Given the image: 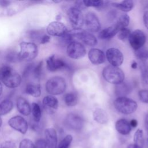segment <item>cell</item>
<instances>
[{
    "instance_id": "cb8c5ba5",
    "label": "cell",
    "mask_w": 148,
    "mask_h": 148,
    "mask_svg": "<svg viewBox=\"0 0 148 148\" xmlns=\"http://www.w3.org/2000/svg\"><path fill=\"white\" fill-rule=\"evenodd\" d=\"M94 120L99 124H105L109 121L108 114L106 112L101 108L95 109L92 113Z\"/></svg>"
},
{
    "instance_id": "277c9868",
    "label": "cell",
    "mask_w": 148,
    "mask_h": 148,
    "mask_svg": "<svg viewBox=\"0 0 148 148\" xmlns=\"http://www.w3.org/2000/svg\"><path fill=\"white\" fill-rule=\"evenodd\" d=\"M66 88V80L61 76L52 77L46 83V90L51 95L62 94L65 91Z\"/></svg>"
},
{
    "instance_id": "74e56055",
    "label": "cell",
    "mask_w": 148,
    "mask_h": 148,
    "mask_svg": "<svg viewBox=\"0 0 148 148\" xmlns=\"http://www.w3.org/2000/svg\"><path fill=\"white\" fill-rule=\"evenodd\" d=\"M138 96L139 99L143 103H148V90L142 89L138 92Z\"/></svg>"
},
{
    "instance_id": "bcb514c9",
    "label": "cell",
    "mask_w": 148,
    "mask_h": 148,
    "mask_svg": "<svg viewBox=\"0 0 148 148\" xmlns=\"http://www.w3.org/2000/svg\"><path fill=\"white\" fill-rule=\"evenodd\" d=\"M130 124L131 127V128H135L138 125V121L136 119H132L130 121Z\"/></svg>"
},
{
    "instance_id": "5bb4252c",
    "label": "cell",
    "mask_w": 148,
    "mask_h": 148,
    "mask_svg": "<svg viewBox=\"0 0 148 148\" xmlns=\"http://www.w3.org/2000/svg\"><path fill=\"white\" fill-rule=\"evenodd\" d=\"M8 124L10 127L22 134H25L28 130V125L27 121L24 118L20 116L12 117L9 120Z\"/></svg>"
},
{
    "instance_id": "ffe728a7",
    "label": "cell",
    "mask_w": 148,
    "mask_h": 148,
    "mask_svg": "<svg viewBox=\"0 0 148 148\" xmlns=\"http://www.w3.org/2000/svg\"><path fill=\"white\" fill-rule=\"evenodd\" d=\"M115 128L119 134L123 135H128L131 131L130 122L125 119L117 120L115 123Z\"/></svg>"
},
{
    "instance_id": "e0dca14e",
    "label": "cell",
    "mask_w": 148,
    "mask_h": 148,
    "mask_svg": "<svg viewBox=\"0 0 148 148\" xmlns=\"http://www.w3.org/2000/svg\"><path fill=\"white\" fill-rule=\"evenodd\" d=\"M42 103L46 111L50 114L53 113L54 110H57L58 108L57 98L51 95L45 96L42 100Z\"/></svg>"
},
{
    "instance_id": "db71d44e",
    "label": "cell",
    "mask_w": 148,
    "mask_h": 148,
    "mask_svg": "<svg viewBox=\"0 0 148 148\" xmlns=\"http://www.w3.org/2000/svg\"><path fill=\"white\" fill-rule=\"evenodd\" d=\"M147 143H148V139H147Z\"/></svg>"
},
{
    "instance_id": "44dd1931",
    "label": "cell",
    "mask_w": 148,
    "mask_h": 148,
    "mask_svg": "<svg viewBox=\"0 0 148 148\" xmlns=\"http://www.w3.org/2000/svg\"><path fill=\"white\" fill-rule=\"evenodd\" d=\"M119 31V29L114 24L99 31L98 35V38L101 39H109L117 35Z\"/></svg>"
},
{
    "instance_id": "7402d4cb",
    "label": "cell",
    "mask_w": 148,
    "mask_h": 148,
    "mask_svg": "<svg viewBox=\"0 0 148 148\" xmlns=\"http://www.w3.org/2000/svg\"><path fill=\"white\" fill-rule=\"evenodd\" d=\"M131 91V86L129 83L125 82L116 85L114 88V93L117 97H127V95H128Z\"/></svg>"
},
{
    "instance_id": "c3c4849f",
    "label": "cell",
    "mask_w": 148,
    "mask_h": 148,
    "mask_svg": "<svg viewBox=\"0 0 148 148\" xmlns=\"http://www.w3.org/2000/svg\"><path fill=\"white\" fill-rule=\"evenodd\" d=\"M138 62H137L136 61H132V62L131 63V67L132 69H136V68H138Z\"/></svg>"
},
{
    "instance_id": "f35d334b",
    "label": "cell",
    "mask_w": 148,
    "mask_h": 148,
    "mask_svg": "<svg viewBox=\"0 0 148 148\" xmlns=\"http://www.w3.org/2000/svg\"><path fill=\"white\" fill-rule=\"evenodd\" d=\"M19 148H35V146L30 139H24L20 142Z\"/></svg>"
},
{
    "instance_id": "7bdbcfd3",
    "label": "cell",
    "mask_w": 148,
    "mask_h": 148,
    "mask_svg": "<svg viewBox=\"0 0 148 148\" xmlns=\"http://www.w3.org/2000/svg\"><path fill=\"white\" fill-rule=\"evenodd\" d=\"M50 40V36L46 34H44L42 36L41 38H40V44H45L46 43L49 42Z\"/></svg>"
},
{
    "instance_id": "60d3db41",
    "label": "cell",
    "mask_w": 148,
    "mask_h": 148,
    "mask_svg": "<svg viewBox=\"0 0 148 148\" xmlns=\"http://www.w3.org/2000/svg\"><path fill=\"white\" fill-rule=\"evenodd\" d=\"M35 148H47L46 142L45 139H39L35 143Z\"/></svg>"
},
{
    "instance_id": "d590c367",
    "label": "cell",
    "mask_w": 148,
    "mask_h": 148,
    "mask_svg": "<svg viewBox=\"0 0 148 148\" xmlns=\"http://www.w3.org/2000/svg\"><path fill=\"white\" fill-rule=\"evenodd\" d=\"M6 58L7 61L11 62H16L21 61L18 56V53H16V51L9 52L7 54Z\"/></svg>"
},
{
    "instance_id": "ee69618b",
    "label": "cell",
    "mask_w": 148,
    "mask_h": 148,
    "mask_svg": "<svg viewBox=\"0 0 148 148\" xmlns=\"http://www.w3.org/2000/svg\"><path fill=\"white\" fill-rule=\"evenodd\" d=\"M143 21L145 27L148 29V10L144 12L143 15Z\"/></svg>"
},
{
    "instance_id": "d4e9b609",
    "label": "cell",
    "mask_w": 148,
    "mask_h": 148,
    "mask_svg": "<svg viewBox=\"0 0 148 148\" xmlns=\"http://www.w3.org/2000/svg\"><path fill=\"white\" fill-rule=\"evenodd\" d=\"M111 5L113 7L117 8L121 11L124 12H128L131 11L134 6V2L133 1H123L120 2H112Z\"/></svg>"
},
{
    "instance_id": "30bf717a",
    "label": "cell",
    "mask_w": 148,
    "mask_h": 148,
    "mask_svg": "<svg viewBox=\"0 0 148 148\" xmlns=\"http://www.w3.org/2000/svg\"><path fill=\"white\" fill-rule=\"evenodd\" d=\"M106 59L110 65L119 67L124 61V55L123 53L118 49L115 47H110L108 49L105 53Z\"/></svg>"
},
{
    "instance_id": "603a6c76",
    "label": "cell",
    "mask_w": 148,
    "mask_h": 148,
    "mask_svg": "<svg viewBox=\"0 0 148 148\" xmlns=\"http://www.w3.org/2000/svg\"><path fill=\"white\" fill-rule=\"evenodd\" d=\"M17 108L18 112L24 116H28L31 112V108L28 102L21 97L17 99Z\"/></svg>"
},
{
    "instance_id": "f5cc1de1",
    "label": "cell",
    "mask_w": 148,
    "mask_h": 148,
    "mask_svg": "<svg viewBox=\"0 0 148 148\" xmlns=\"http://www.w3.org/2000/svg\"><path fill=\"white\" fill-rule=\"evenodd\" d=\"M2 123V119H1V118L0 117V128H1V127Z\"/></svg>"
},
{
    "instance_id": "4fadbf2b",
    "label": "cell",
    "mask_w": 148,
    "mask_h": 148,
    "mask_svg": "<svg viewBox=\"0 0 148 148\" xmlns=\"http://www.w3.org/2000/svg\"><path fill=\"white\" fill-rule=\"evenodd\" d=\"M46 31L50 36L61 37L68 32V29L64 23L60 21H54L48 24L46 28Z\"/></svg>"
},
{
    "instance_id": "7dc6e473",
    "label": "cell",
    "mask_w": 148,
    "mask_h": 148,
    "mask_svg": "<svg viewBox=\"0 0 148 148\" xmlns=\"http://www.w3.org/2000/svg\"><path fill=\"white\" fill-rule=\"evenodd\" d=\"M10 4V2L8 1H0V6L2 7H6L9 6Z\"/></svg>"
},
{
    "instance_id": "836d02e7",
    "label": "cell",
    "mask_w": 148,
    "mask_h": 148,
    "mask_svg": "<svg viewBox=\"0 0 148 148\" xmlns=\"http://www.w3.org/2000/svg\"><path fill=\"white\" fill-rule=\"evenodd\" d=\"M72 136L71 135H66L59 143L57 148H68L72 141Z\"/></svg>"
},
{
    "instance_id": "f546056e",
    "label": "cell",
    "mask_w": 148,
    "mask_h": 148,
    "mask_svg": "<svg viewBox=\"0 0 148 148\" xmlns=\"http://www.w3.org/2000/svg\"><path fill=\"white\" fill-rule=\"evenodd\" d=\"M31 112L34 121L36 123H39L42 117V110L39 104L35 102L32 103Z\"/></svg>"
},
{
    "instance_id": "681fc988",
    "label": "cell",
    "mask_w": 148,
    "mask_h": 148,
    "mask_svg": "<svg viewBox=\"0 0 148 148\" xmlns=\"http://www.w3.org/2000/svg\"><path fill=\"white\" fill-rule=\"evenodd\" d=\"M127 148H142V147H140L135 144H130L127 147Z\"/></svg>"
},
{
    "instance_id": "9a60e30c",
    "label": "cell",
    "mask_w": 148,
    "mask_h": 148,
    "mask_svg": "<svg viewBox=\"0 0 148 148\" xmlns=\"http://www.w3.org/2000/svg\"><path fill=\"white\" fill-rule=\"evenodd\" d=\"M88 58L91 64L98 65L105 62L106 56L105 53L98 48H91L88 52Z\"/></svg>"
},
{
    "instance_id": "8fae6325",
    "label": "cell",
    "mask_w": 148,
    "mask_h": 148,
    "mask_svg": "<svg viewBox=\"0 0 148 148\" xmlns=\"http://www.w3.org/2000/svg\"><path fill=\"white\" fill-rule=\"evenodd\" d=\"M84 24L87 31L90 32H97L101 29V23L98 16L92 12H87L85 16Z\"/></svg>"
},
{
    "instance_id": "1f68e13d",
    "label": "cell",
    "mask_w": 148,
    "mask_h": 148,
    "mask_svg": "<svg viewBox=\"0 0 148 148\" xmlns=\"http://www.w3.org/2000/svg\"><path fill=\"white\" fill-rule=\"evenodd\" d=\"M134 144L143 147L144 144V138H143V132L141 129H138L134 135Z\"/></svg>"
},
{
    "instance_id": "f907efd6",
    "label": "cell",
    "mask_w": 148,
    "mask_h": 148,
    "mask_svg": "<svg viewBox=\"0 0 148 148\" xmlns=\"http://www.w3.org/2000/svg\"><path fill=\"white\" fill-rule=\"evenodd\" d=\"M56 21H59V20H60L61 18V15L60 14H57V15L56 16Z\"/></svg>"
},
{
    "instance_id": "f6af8a7d",
    "label": "cell",
    "mask_w": 148,
    "mask_h": 148,
    "mask_svg": "<svg viewBox=\"0 0 148 148\" xmlns=\"http://www.w3.org/2000/svg\"><path fill=\"white\" fill-rule=\"evenodd\" d=\"M145 127L147 134L148 135V112H147L145 116Z\"/></svg>"
},
{
    "instance_id": "9c48e42d",
    "label": "cell",
    "mask_w": 148,
    "mask_h": 148,
    "mask_svg": "<svg viewBox=\"0 0 148 148\" xmlns=\"http://www.w3.org/2000/svg\"><path fill=\"white\" fill-rule=\"evenodd\" d=\"M128 39L131 47L137 50L142 48L146 43V36L142 30L136 29L131 32Z\"/></svg>"
},
{
    "instance_id": "f1b7e54d",
    "label": "cell",
    "mask_w": 148,
    "mask_h": 148,
    "mask_svg": "<svg viewBox=\"0 0 148 148\" xmlns=\"http://www.w3.org/2000/svg\"><path fill=\"white\" fill-rule=\"evenodd\" d=\"M25 92L34 97H39L41 95V89L39 84H28L25 87Z\"/></svg>"
},
{
    "instance_id": "816d5d0a",
    "label": "cell",
    "mask_w": 148,
    "mask_h": 148,
    "mask_svg": "<svg viewBox=\"0 0 148 148\" xmlns=\"http://www.w3.org/2000/svg\"><path fill=\"white\" fill-rule=\"evenodd\" d=\"M2 90H3V88H2V85L0 82V95H1L2 92Z\"/></svg>"
},
{
    "instance_id": "6da1fadb",
    "label": "cell",
    "mask_w": 148,
    "mask_h": 148,
    "mask_svg": "<svg viewBox=\"0 0 148 148\" xmlns=\"http://www.w3.org/2000/svg\"><path fill=\"white\" fill-rule=\"evenodd\" d=\"M0 80L9 88H16L21 82V77L18 73L8 65L0 68Z\"/></svg>"
},
{
    "instance_id": "ac0fdd59",
    "label": "cell",
    "mask_w": 148,
    "mask_h": 148,
    "mask_svg": "<svg viewBox=\"0 0 148 148\" xmlns=\"http://www.w3.org/2000/svg\"><path fill=\"white\" fill-rule=\"evenodd\" d=\"M45 140L48 148H57V135L55 129L49 128L45 131Z\"/></svg>"
},
{
    "instance_id": "8992f818",
    "label": "cell",
    "mask_w": 148,
    "mask_h": 148,
    "mask_svg": "<svg viewBox=\"0 0 148 148\" xmlns=\"http://www.w3.org/2000/svg\"><path fill=\"white\" fill-rule=\"evenodd\" d=\"M69 32L75 40H76V39L80 40L87 46L93 47L96 46L98 43V40L95 35L86 30L82 28L73 29Z\"/></svg>"
},
{
    "instance_id": "ba28073f",
    "label": "cell",
    "mask_w": 148,
    "mask_h": 148,
    "mask_svg": "<svg viewBox=\"0 0 148 148\" xmlns=\"http://www.w3.org/2000/svg\"><path fill=\"white\" fill-rule=\"evenodd\" d=\"M67 16L73 29H80L82 27L84 20L82 11L75 6H72L68 9Z\"/></svg>"
},
{
    "instance_id": "7a4b0ae2",
    "label": "cell",
    "mask_w": 148,
    "mask_h": 148,
    "mask_svg": "<svg viewBox=\"0 0 148 148\" xmlns=\"http://www.w3.org/2000/svg\"><path fill=\"white\" fill-rule=\"evenodd\" d=\"M102 75L106 82L115 85L121 83L125 79L124 73L121 69L110 65L103 68Z\"/></svg>"
},
{
    "instance_id": "7c38bea8",
    "label": "cell",
    "mask_w": 148,
    "mask_h": 148,
    "mask_svg": "<svg viewBox=\"0 0 148 148\" xmlns=\"http://www.w3.org/2000/svg\"><path fill=\"white\" fill-rule=\"evenodd\" d=\"M65 124L68 128L79 131L83 127L84 120L80 115L71 113L67 114L65 119Z\"/></svg>"
},
{
    "instance_id": "52a82bcc",
    "label": "cell",
    "mask_w": 148,
    "mask_h": 148,
    "mask_svg": "<svg viewBox=\"0 0 148 148\" xmlns=\"http://www.w3.org/2000/svg\"><path fill=\"white\" fill-rule=\"evenodd\" d=\"M67 56L74 60H79L84 57L86 54V49L80 42L75 40L69 43L66 49Z\"/></svg>"
},
{
    "instance_id": "4dcf8cb0",
    "label": "cell",
    "mask_w": 148,
    "mask_h": 148,
    "mask_svg": "<svg viewBox=\"0 0 148 148\" xmlns=\"http://www.w3.org/2000/svg\"><path fill=\"white\" fill-rule=\"evenodd\" d=\"M85 6L87 8L88 7H94L101 8L103 7L105 5L108 3V1H101V0H84L83 1Z\"/></svg>"
},
{
    "instance_id": "3957f363",
    "label": "cell",
    "mask_w": 148,
    "mask_h": 148,
    "mask_svg": "<svg viewBox=\"0 0 148 148\" xmlns=\"http://www.w3.org/2000/svg\"><path fill=\"white\" fill-rule=\"evenodd\" d=\"M116 110L123 114H130L135 112L138 108L137 102L127 97H117L113 101Z\"/></svg>"
},
{
    "instance_id": "484cf974",
    "label": "cell",
    "mask_w": 148,
    "mask_h": 148,
    "mask_svg": "<svg viewBox=\"0 0 148 148\" xmlns=\"http://www.w3.org/2000/svg\"><path fill=\"white\" fill-rule=\"evenodd\" d=\"M65 105L69 107L75 106L78 102V96L75 92H69L66 93L64 97Z\"/></svg>"
},
{
    "instance_id": "e575fe53",
    "label": "cell",
    "mask_w": 148,
    "mask_h": 148,
    "mask_svg": "<svg viewBox=\"0 0 148 148\" xmlns=\"http://www.w3.org/2000/svg\"><path fill=\"white\" fill-rule=\"evenodd\" d=\"M131 31L128 28H125L120 29L118 33H117V38L122 41H125L127 39H128L130 34Z\"/></svg>"
},
{
    "instance_id": "b9f144b4",
    "label": "cell",
    "mask_w": 148,
    "mask_h": 148,
    "mask_svg": "<svg viewBox=\"0 0 148 148\" xmlns=\"http://www.w3.org/2000/svg\"><path fill=\"white\" fill-rule=\"evenodd\" d=\"M75 7L77 9L80 10L81 11H82L83 10H84L85 8H86L83 3V1H76L75 2Z\"/></svg>"
},
{
    "instance_id": "ab89813d",
    "label": "cell",
    "mask_w": 148,
    "mask_h": 148,
    "mask_svg": "<svg viewBox=\"0 0 148 148\" xmlns=\"http://www.w3.org/2000/svg\"><path fill=\"white\" fill-rule=\"evenodd\" d=\"M0 148H17V146L14 142L6 140L0 145Z\"/></svg>"
},
{
    "instance_id": "d6986e66",
    "label": "cell",
    "mask_w": 148,
    "mask_h": 148,
    "mask_svg": "<svg viewBox=\"0 0 148 148\" xmlns=\"http://www.w3.org/2000/svg\"><path fill=\"white\" fill-rule=\"evenodd\" d=\"M139 66L140 73V80L142 86L148 88V62L146 60H139Z\"/></svg>"
},
{
    "instance_id": "5b68a950",
    "label": "cell",
    "mask_w": 148,
    "mask_h": 148,
    "mask_svg": "<svg viewBox=\"0 0 148 148\" xmlns=\"http://www.w3.org/2000/svg\"><path fill=\"white\" fill-rule=\"evenodd\" d=\"M18 56L21 61H31L34 60L38 53L37 45L34 42H21Z\"/></svg>"
},
{
    "instance_id": "2e32d148",
    "label": "cell",
    "mask_w": 148,
    "mask_h": 148,
    "mask_svg": "<svg viewBox=\"0 0 148 148\" xmlns=\"http://www.w3.org/2000/svg\"><path fill=\"white\" fill-rule=\"evenodd\" d=\"M47 69L50 72H55L68 66L66 62L61 58H57L54 54L51 55L46 60Z\"/></svg>"
},
{
    "instance_id": "83f0119b",
    "label": "cell",
    "mask_w": 148,
    "mask_h": 148,
    "mask_svg": "<svg viewBox=\"0 0 148 148\" xmlns=\"http://www.w3.org/2000/svg\"><path fill=\"white\" fill-rule=\"evenodd\" d=\"M13 108V103L9 99H5L0 102V116L9 113Z\"/></svg>"
},
{
    "instance_id": "d6a6232c",
    "label": "cell",
    "mask_w": 148,
    "mask_h": 148,
    "mask_svg": "<svg viewBox=\"0 0 148 148\" xmlns=\"http://www.w3.org/2000/svg\"><path fill=\"white\" fill-rule=\"evenodd\" d=\"M135 55L139 60H146L148 59V49L142 47L135 50Z\"/></svg>"
},
{
    "instance_id": "8d00e7d4",
    "label": "cell",
    "mask_w": 148,
    "mask_h": 148,
    "mask_svg": "<svg viewBox=\"0 0 148 148\" xmlns=\"http://www.w3.org/2000/svg\"><path fill=\"white\" fill-rule=\"evenodd\" d=\"M42 66H43V61H40L36 65H35L34 68L32 73L35 78L38 79L41 76V72L42 69Z\"/></svg>"
},
{
    "instance_id": "4316f807",
    "label": "cell",
    "mask_w": 148,
    "mask_h": 148,
    "mask_svg": "<svg viewBox=\"0 0 148 148\" xmlns=\"http://www.w3.org/2000/svg\"><path fill=\"white\" fill-rule=\"evenodd\" d=\"M130 22V17L127 14H122L117 18L116 22L114 23L116 26L120 31L121 29L127 28Z\"/></svg>"
}]
</instances>
